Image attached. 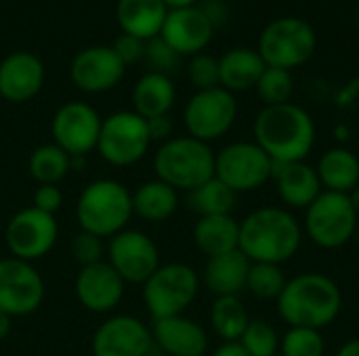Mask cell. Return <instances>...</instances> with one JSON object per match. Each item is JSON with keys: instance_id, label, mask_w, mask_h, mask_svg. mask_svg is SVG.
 I'll list each match as a JSON object with an SVG mask.
<instances>
[{"instance_id": "cell-1", "label": "cell", "mask_w": 359, "mask_h": 356, "mask_svg": "<svg viewBox=\"0 0 359 356\" xmlns=\"http://www.w3.org/2000/svg\"><path fill=\"white\" fill-rule=\"evenodd\" d=\"M303 243V227L290 210L267 206L250 212L240 222L238 250L250 262L278 264L292 260Z\"/></svg>"}, {"instance_id": "cell-2", "label": "cell", "mask_w": 359, "mask_h": 356, "mask_svg": "<svg viewBox=\"0 0 359 356\" xmlns=\"http://www.w3.org/2000/svg\"><path fill=\"white\" fill-rule=\"evenodd\" d=\"M255 143L273 164L305 162L316 145V124L311 115L294 103L263 107L252 126Z\"/></svg>"}, {"instance_id": "cell-3", "label": "cell", "mask_w": 359, "mask_h": 356, "mask_svg": "<svg viewBox=\"0 0 359 356\" xmlns=\"http://www.w3.org/2000/svg\"><path fill=\"white\" fill-rule=\"evenodd\" d=\"M343 311V292L322 273H303L290 279L278 298V313L290 327L322 332Z\"/></svg>"}, {"instance_id": "cell-4", "label": "cell", "mask_w": 359, "mask_h": 356, "mask_svg": "<svg viewBox=\"0 0 359 356\" xmlns=\"http://www.w3.org/2000/svg\"><path fill=\"white\" fill-rule=\"evenodd\" d=\"M133 193L114 178H99L84 187L76 201L80 231L109 239L124 231L133 218Z\"/></svg>"}, {"instance_id": "cell-5", "label": "cell", "mask_w": 359, "mask_h": 356, "mask_svg": "<svg viewBox=\"0 0 359 356\" xmlns=\"http://www.w3.org/2000/svg\"><path fill=\"white\" fill-rule=\"evenodd\" d=\"M156 178L175 191H194L215 176V151L194 136H172L154 155Z\"/></svg>"}, {"instance_id": "cell-6", "label": "cell", "mask_w": 359, "mask_h": 356, "mask_svg": "<svg viewBox=\"0 0 359 356\" xmlns=\"http://www.w3.org/2000/svg\"><path fill=\"white\" fill-rule=\"evenodd\" d=\"M318 48V36L309 21L301 17H278L269 21L259 36V55L267 67L297 69L311 61Z\"/></svg>"}, {"instance_id": "cell-7", "label": "cell", "mask_w": 359, "mask_h": 356, "mask_svg": "<svg viewBox=\"0 0 359 356\" xmlns=\"http://www.w3.org/2000/svg\"><path fill=\"white\" fill-rule=\"evenodd\" d=\"M359 227V216L345 193L322 191L305 210V233L322 250H339L347 245Z\"/></svg>"}, {"instance_id": "cell-8", "label": "cell", "mask_w": 359, "mask_h": 356, "mask_svg": "<svg viewBox=\"0 0 359 356\" xmlns=\"http://www.w3.org/2000/svg\"><path fill=\"white\" fill-rule=\"evenodd\" d=\"M200 290L198 273L183 262L160 264L143 283V304L151 319L183 315L196 300Z\"/></svg>"}, {"instance_id": "cell-9", "label": "cell", "mask_w": 359, "mask_h": 356, "mask_svg": "<svg viewBox=\"0 0 359 356\" xmlns=\"http://www.w3.org/2000/svg\"><path fill=\"white\" fill-rule=\"evenodd\" d=\"M276 164L252 141H238L215 153V176L233 193H250L273 178Z\"/></svg>"}, {"instance_id": "cell-10", "label": "cell", "mask_w": 359, "mask_h": 356, "mask_svg": "<svg viewBox=\"0 0 359 356\" xmlns=\"http://www.w3.org/2000/svg\"><path fill=\"white\" fill-rule=\"evenodd\" d=\"M149 145L151 138L147 122L135 111H116L101 122L97 151L116 168H126L141 162L147 155Z\"/></svg>"}, {"instance_id": "cell-11", "label": "cell", "mask_w": 359, "mask_h": 356, "mask_svg": "<svg viewBox=\"0 0 359 356\" xmlns=\"http://www.w3.org/2000/svg\"><path fill=\"white\" fill-rule=\"evenodd\" d=\"M236 118H238L236 94H231L221 86L198 90L187 101L183 111L187 134L208 145L225 136L236 124Z\"/></svg>"}, {"instance_id": "cell-12", "label": "cell", "mask_w": 359, "mask_h": 356, "mask_svg": "<svg viewBox=\"0 0 359 356\" xmlns=\"http://www.w3.org/2000/svg\"><path fill=\"white\" fill-rule=\"evenodd\" d=\"M59 227L53 214L40 212L34 206L11 216L4 231V241L13 258L36 262L44 258L57 243Z\"/></svg>"}, {"instance_id": "cell-13", "label": "cell", "mask_w": 359, "mask_h": 356, "mask_svg": "<svg viewBox=\"0 0 359 356\" xmlns=\"http://www.w3.org/2000/svg\"><path fill=\"white\" fill-rule=\"evenodd\" d=\"M107 264L124 283L143 285L160 266V252L149 235L137 229H124L109 237L105 245Z\"/></svg>"}, {"instance_id": "cell-14", "label": "cell", "mask_w": 359, "mask_h": 356, "mask_svg": "<svg viewBox=\"0 0 359 356\" xmlns=\"http://www.w3.org/2000/svg\"><path fill=\"white\" fill-rule=\"evenodd\" d=\"M44 300V281L32 262L0 258V311L8 317H27Z\"/></svg>"}, {"instance_id": "cell-15", "label": "cell", "mask_w": 359, "mask_h": 356, "mask_svg": "<svg viewBox=\"0 0 359 356\" xmlns=\"http://www.w3.org/2000/svg\"><path fill=\"white\" fill-rule=\"evenodd\" d=\"M101 118L95 107L84 101H69L53 115V143L59 145L69 157H86L97 149L101 134Z\"/></svg>"}, {"instance_id": "cell-16", "label": "cell", "mask_w": 359, "mask_h": 356, "mask_svg": "<svg viewBox=\"0 0 359 356\" xmlns=\"http://www.w3.org/2000/svg\"><path fill=\"white\" fill-rule=\"evenodd\" d=\"M154 346L151 327L133 315H114L93 334V356H147Z\"/></svg>"}, {"instance_id": "cell-17", "label": "cell", "mask_w": 359, "mask_h": 356, "mask_svg": "<svg viewBox=\"0 0 359 356\" xmlns=\"http://www.w3.org/2000/svg\"><path fill=\"white\" fill-rule=\"evenodd\" d=\"M126 65L111 46H86L69 65V78L74 86L86 94H101L118 86L124 78Z\"/></svg>"}, {"instance_id": "cell-18", "label": "cell", "mask_w": 359, "mask_h": 356, "mask_svg": "<svg viewBox=\"0 0 359 356\" xmlns=\"http://www.w3.org/2000/svg\"><path fill=\"white\" fill-rule=\"evenodd\" d=\"M215 36V27L204 15V10L196 6L168 10L166 21L160 31V40L172 48L179 57H194L204 52Z\"/></svg>"}, {"instance_id": "cell-19", "label": "cell", "mask_w": 359, "mask_h": 356, "mask_svg": "<svg viewBox=\"0 0 359 356\" xmlns=\"http://www.w3.org/2000/svg\"><path fill=\"white\" fill-rule=\"evenodd\" d=\"M126 283L120 279V275L103 260L90 266L80 269L76 275L74 292L78 302L97 315L111 313L124 298Z\"/></svg>"}, {"instance_id": "cell-20", "label": "cell", "mask_w": 359, "mask_h": 356, "mask_svg": "<svg viewBox=\"0 0 359 356\" xmlns=\"http://www.w3.org/2000/svg\"><path fill=\"white\" fill-rule=\"evenodd\" d=\"M44 84L42 61L27 50H17L0 61V97L8 103L32 101Z\"/></svg>"}, {"instance_id": "cell-21", "label": "cell", "mask_w": 359, "mask_h": 356, "mask_svg": "<svg viewBox=\"0 0 359 356\" xmlns=\"http://www.w3.org/2000/svg\"><path fill=\"white\" fill-rule=\"evenodd\" d=\"M151 336L164 356H204L208 350V334L185 315L156 319Z\"/></svg>"}, {"instance_id": "cell-22", "label": "cell", "mask_w": 359, "mask_h": 356, "mask_svg": "<svg viewBox=\"0 0 359 356\" xmlns=\"http://www.w3.org/2000/svg\"><path fill=\"white\" fill-rule=\"evenodd\" d=\"M273 180L278 185L282 201L294 210H307L322 193L320 176L316 168L309 166L307 162L276 164Z\"/></svg>"}, {"instance_id": "cell-23", "label": "cell", "mask_w": 359, "mask_h": 356, "mask_svg": "<svg viewBox=\"0 0 359 356\" xmlns=\"http://www.w3.org/2000/svg\"><path fill=\"white\" fill-rule=\"evenodd\" d=\"M250 264L252 262L240 250L208 258L202 273V281L215 298L240 296L246 290Z\"/></svg>"}, {"instance_id": "cell-24", "label": "cell", "mask_w": 359, "mask_h": 356, "mask_svg": "<svg viewBox=\"0 0 359 356\" xmlns=\"http://www.w3.org/2000/svg\"><path fill=\"white\" fill-rule=\"evenodd\" d=\"M168 8L162 0H118L116 21L122 34L149 42L160 36Z\"/></svg>"}, {"instance_id": "cell-25", "label": "cell", "mask_w": 359, "mask_h": 356, "mask_svg": "<svg viewBox=\"0 0 359 356\" xmlns=\"http://www.w3.org/2000/svg\"><path fill=\"white\" fill-rule=\"evenodd\" d=\"M265 67L257 48H231L219 59V84L231 94L252 90Z\"/></svg>"}, {"instance_id": "cell-26", "label": "cell", "mask_w": 359, "mask_h": 356, "mask_svg": "<svg viewBox=\"0 0 359 356\" xmlns=\"http://www.w3.org/2000/svg\"><path fill=\"white\" fill-rule=\"evenodd\" d=\"M175 101H177V88L172 78L166 73L147 71L137 80L133 88V107H135L133 111L145 120L168 115Z\"/></svg>"}, {"instance_id": "cell-27", "label": "cell", "mask_w": 359, "mask_h": 356, "mask_svg": "<svg viewBox=\"0 0 359 356\" xmlns=\"http://www.w3.org/2000/svg\"><path fill=\"white\" fill-rule=\"evenodd\" d=\"M194 243L206 258L236 252L240 245V222L231 214L202 216L194 227Z\"/></svg>"}, {"instance_id": "cell-28", "label": "cell", "mask_w": 359, "mask_h": 356, "mask_svg": "<svg viewBox=\"0 0 359 356\" xmlns=\"http://www.w3.org/2000/svg\"><path fill=\"white\" fill-rule=\"evenodd\" d=\"M316 172L320 176L322 189L332 193H345L349 195L359 185V159L358 155L345 147L328 149L318 166Z\"/></svg>"}, {"instance_id": "cell-29", "label": "cell", "mask_w": 359, "mask_h": 356, "mask_svg": "<svg viewBox=\"0 0 359 356\" xmlns=\"http://www.w3.org/2000/svg\"><path fill=\"white\" fill-rule=\"evenodd\" d=\"M179 208V191L160 178L147 180L133 193V214L145 222H164Z\"/></svg>"}, {"instance_id": "cell-30", "label": "cell", "mask_w": 359, "mask_h": 356, "mask_svg": "<svg viewBox=\"0 0 359 356\" xmlns=\"http://www.w3.org/2000/svg\"><path fill=\"white\" fill-rule=\"evenodd\" d=\"M250 323V315L240 296L215 298L210 306V325L223 342H240Z\"/></svg>"}, {"instance_id": "cell-31", "label": "cell", "mask_w": 359, "mask_h": 356, "mask_svg": "<svg viewBox=\"0 0 359 356\" xmlns=\"http://www.w3.org/2000/svg\"><path fill=\"white\" fill-rule=\"evenodd\" d=\"M238 201V193H233L225 183H221L217 176L200 185L198 189L187 193V208L202 216H225L231 214Z\"/></svg>"}, {"instance_id": "cell-32", "label": "cell", "mask_w": 359, "mask_h": 356, "mask_svg": "<svg viewBox=\"0 0 359 356\" xmlns=\"http://www.w3.org/2000/svg\"><path fill=\"white\" fill-rule=\"evenodd\" d=\"M27 172L38 185H59L72 172V157L59 145L46 143L32 151Z\"/></svg>"}, {"instance_id": "cell-33", "label": "cell", "mask_w": 359, "mask_h": 356, "mask_svg": "<svg viewBox=\"0 0 359 356\" xmlns=\"http://www.w3.org/2000/svg\"><path fill=\"white\" fill-rule=\"evenodd\" d=\"M288 279L278 264H265V262H252L248 271L246 290L261 300H278L284 292Z\"/></svg>"}, {"instance_id": "cell-34", "label": "cell", "mask_w": 359, "mask_h": 356, "mask_svg": "<svg viewBox=\"0 0 359 356\" xmlns=\"http://www.w3.org/2000/svg\"><path fill=\"white\" fill-rule=\"evenodd\" d=\"M255 90H257L259 99L265 103V107L290 103V99L294 94L292 71L280 69V67H265V71H263L261 80L257 82Z\"/></svg>"}, {"instance_id": "cell-35", "label": "cell", "mask_w": 359, "mask_h": 356, "mask_svg": "<svg viewBox=\"0 0 359 356\" xmlns=\"http://www.w3.org/2000/svg\"><path fill=\"white\" fill-rule=\"evenodd\" d=\"M280 340L282 338L271 323L263 319H250L246 332L240 338V344L250 356H278Z\"/></svg>"}, {"instance_id": "cell-36", "label": "cell", "mask_w": 359, "mask_h": 356, "mask_svg": "<svg viewBox=\"0 0 359 356\" xmlns=\"http://www.w3.org/2000/svg\"><path fill=\"white\" fill-rule=\"evenodd\" d=\"M326 340L322 332L307 327H290L280 340V356H324Z\"/></svg>"}, {"instance_id": "cell-37", "label": "cell", "mask_w": 359, "mask_h": 356, "mask_svg": "<svg viewBox=\"0 0 359 356\" xmlns=\"http://www.w3.org/2000/svg\"><path fill=\"white\" fill-rule=\"evenodd\" d=\"M187 76H189V82L198 90H208V88L221 86L219 84V59L208 52L194 55L187 63Z\"/></svg>"}, {"instance_id": "cell-38", "label": "cell", "mask_w": 359, "mask_h": 356, "mask_svg": "<svg viewBox=\"0 0 359 356\" xmlns=\"http://www.w3.org/2000/svg\"><path fill=\"white\" fill-rule=\"evenodd\" d=\"M69 252H72V258L74 262L84 269V266H90V264H97V262H103V256H105V243L101 237L93 235V233H86V231H78L69 243Z\"/></svg>"}, {"instance_id": "cell-39", "label": "cell", "mask_w": 359, "mask_h": 356, "mask_svg": "<svg viewBox=\"0 0 359 356\" xmlns=\"http://www.w3.org/2000/svg\"><path fill=\"white\" fill-rule=\"evenodd\" d=\"M179 55L168 48L160 38H154L149 42H145V55H143V61H147V65L151 67L149 71H156V73H170L177 65H179Z\"/></svg>"}, {"instance_id": "cell-40", "label": "cell", "mask_w": 359, "mask_h": 356, "mask_svg": "<svg viewBox=\"0 0 359 356\" xmlns=\"http://www.w3.org/2000/svg\"><path fill=\"white\" fill-rule=\"evenodd\" d=\"M111 48L116 50V55L122 59V63H124L126 67L133 65V63L143 61V55H145V42L139 40V38H133V36H128V34H120V36L114 40Z\"/></svg>"}, {"instance_id": "cell-41", "label": "cell", "mask_w": 359, "mask_h": 356, "mask_svg": "<svg viewBox=\"0 0 359 356\" xmlns=\"http://www.w3.org/2000/svg\"><path fill=\"white\" fill-rule=\"evenodd\" d=\"M36 210L53 214L63 206V193L57 185H38V189L34 191V204Z\"/></svg>"}, {"instance_id": "cell-42", "label": "cell", "mask_w": 359, "mask_h": 356, "mask_svg": "<svg viewBox=\"0 0 359 356\" xmlns=\"http://www.w3.org/2000/svg\"><path fill=\"white\" fill-rule=\"evenodd\" d=\"M145 122H147V130H149L151 143L158 141L162 145L168 138H172V120H170V115H158V118H149Z\"/></svg>"}, {"instance_id": "cell-43", "label": "cell", "mask_w": 359, "mask_h": 356, "mask_svg": "<svg viewBox=\"0 0 359 356\" xmlns=\"http://www.w3.org/2000/svg\"><path fill=\"white\" fill-rule=\"evenodd\" d=\"M200 8L204 10V15L208 17V21L212 23L215 29L229 21V6L223 0H204L200 4Z\"/></svg>"}, {"instance_id": "cell-44", "label": "cell", "mask_w": 359, "mask_h": 356, "mask_svg": "<svg viewBox=\"0 0 359 356\" xmlns=\"http://www.w3.org/2000/svg\"><path fill=\"white\" fill-rule=\"evenodd\" d=\"M210 356H250L240 342H223Z\"/></svg>"}, {"instance_id": "cell-45", "label": "cell", "mask_w": 359, "mask_h": 356, "mask_svg": "<svg viewBox=\"0 0 359 356\" xmlns=\"http://www.w3.org/2000/svg\"><path fill=\"white\" fill-rule=\"evenodd\" d=\"M11 329H13V317H8L6 313L0 311V342L8 338Z\"/></svg>"}, {"instance_id": "cell-46", "label": "cell", "mask_w": 359, "mask_h": 356, "mask_svg": "<svg viewBox=\"0 0 359 356\" xmlns=\"http://www.w3.org/2000/svg\"><path fill=\"white\" fill-rule=\"evenodd\" d=\"M337 356H359V338L349 340L347 344H343V346L339 348Z\"/></svg>"}, {"instance_id": "cell-47", "label": "cell", "mask_w": 359, "mask_h": 356, "mask_svg": "<svg viewBox=\"0 0 359 356\" xmlns=\"http://www.w3.org/2000/svg\"><path fill=\"white\" fill-rule=\"evenodd\" d=\"M164 6L168 10H177V8H187V6H196L198 0H162Z\"/></svg>"}, {"instance_id": "cell-48", "label": "cell", "mask_w": 359, "mask_h": 356, "mask_svg": "<svg viewBox=\"0 0 359 356\" xmlns=\"http://www.w3.org/2000/svg\"><path fill=\"white\" fill-rule=\"evenodd\" d=\"M349 199H351V204H353V208H355V212H358L359 216V185L349 193Z\"/></svg>"}, {"instance_id": "cell-49", "label": "cell", "mask_w": 359, "mask_h": 356, "mask_svg": "<svg viewBox=\"0 0 359 356\" xmlns=\"http://www.w3.org/2000/svg\"><path fill=\"white\" fill-rule=\"evenodd\" d=\"M358 36H359V10H358Z\"/></svg>"}, {"instance_id": "cell-50", "label": "cell", "mask_w": 359, "mask_h": 356, "mask_svg": "<svg viewBox=\"0 0 359 356\" xmlns=\"http://www.w3.org/2000/svg\"><path fill=\"white\" fill-rule=\"evenodd\" d=\"M358 233H359V227H358Z\"/></svg>"}]
</instances>
